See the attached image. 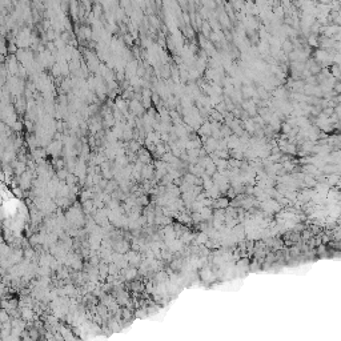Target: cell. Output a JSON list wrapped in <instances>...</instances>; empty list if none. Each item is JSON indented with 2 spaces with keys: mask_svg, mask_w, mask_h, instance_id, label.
I'll list each match as a JSON object with an SVG mask.
<instances>
[{
  "mask_svg": "<svg viewBox=\"0 0 341 341\" xmlns=\"http://www.w3.org/2000/svg\"><path fill=\"white\" fill-rule=\"evenodd\" d=\"M284 49H285V51H289V49H292V45H290L289 41H285V44H284Z\"/></svg>",
  "mask_w": 341,
  "mask_h": 341,
  "instance_id": "6da1fadb",
  "label": "cell"
}]
</instances>
